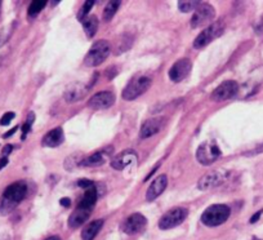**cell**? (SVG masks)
<instances>
[{"label": "cell", "mask_w": 263, "mask_h": 240, "mask_svg": "<svg viewBox=\"0 0 263 240\" xmlns=\"http://www.w3.org/2000/svg\"><path fill=\"white\" fill-rule=\"evenodd\" d=\"M27 185L25 181H17L4 190L0 198V216H7L26 198Z\"/></svg>", "instance_id": "cell-1"}, {"label": "cell", "mask_w": 263, "mask_h": 240, "mask_svg": "<svg viewBox=\"0 0 263 240\" xmlns=\"http://www.w3.org/2000/svg\"><path fill=\"white\" fill-rule=\"evenodd\" d=\"M231 214V209L226 204H213L208 207L201 214V222L205 226L216 227L224 224Z\"/></svg>", "instance_id": "cell-2"}, {"label": "cell", "mask_w": 263, "mask_h": 240, "mask_svg": "<svg viewBox=\"0 0 263 240\" xmlns=\"http://www.w3.org/2000/svg\"><path fill=\"white\" fill-rule=\"evenodd\" d=\"M111 53V44L107 40H97L88 50L84 58V64L89 67H95L106 61Z\"/></svg>", "instance_id": "cell-3"}, {"label": "cell", "mask_w": 263, "mask_h": 240, "mask_svg": "<svg viewBox=\"0 0 263 240\" xmlns=\"http://www.w3.org/2000/svg\"><path fill=\"white\" fill-rule=\"evenodd\" d=\"M153 84V79L147 75H138L135 77L126 84L123 90V98L125 101H133L142 96Z\"/></svg>", "instance_id": "cell-4"}, {"label": "cell", "mask_w": 263, "mask_h": 240, "mask_svg": "<svg viewBox=\"0 0 263 240\" xmlns=\"http://www.w3.org/2000/svg\"><path fill=\"white\" fill-rule=\"evenodd\" d=\"M223 31H224L223 22L222 21L213 22V24L209 25L208 27H205L200 34L197 35L196 39L194 40V48H196V49H201V48L206 47V45L211 44L213 40H216L217 38L221 36Z\"/></svg>", "instance_id": "cell-5"}, {"label": "cell", "mask_w": 263, "mask_h": 240, "mask_svg": "<svg viewBox=\"0 0 263 240\" xmlns=\"http://www.w3.org/2000/svg\"><path fill=\"white\" fill-rule=\"evenodd\" d=\"M221 155V150L214 141H205L197 147L196 151L197 161L203 165H211Z\"/></svg>", "instance_id": "cell-6"}, {"label": "cell", "mask_w": 263, "mask_h": 240, "mask_svg": "<svg viewBox=\"0 0 263 240\" xmlns=\"http://www.w3.org/2000/svg\"><path fill=\"white\" fill-rule=\"evenodd\" d=\"M230 172L226 169H216V171H212L209 173L204 174L199 182H197V188L200 189L201 191L211 190V189L218 188L219 185H222L223 182H226V179L229 178Z\"/></svg>", "instance_id": "cell-7"}, {"label": "cell", "mask_w": 263, "mask_h": 240, "mask_svg": "<svg viewBox=\"0 0 263 240\" xmlns=\"http://www.w3.org/2000/svg\"><path fill=\"white\" fill-rule=\"evenodd\" d=\"M187 216H189V211L186 208L176 207L161 217L160 221H159V227L161 230H171L181 225L187 218Z\"/></svg>", "instance_id": "cell-8"}, {"label": "cell", "mask_w": 263, "mask_h": 240, "mask_svg": "<svg viewBox=\"0 0 263 240\" xmlns=\"http://www.w3.org/2000/svg\"><path fill=\"white\" fill-rule=\"evenodd\" d=\"M214 17H216V9L211 4L200 2L191 19V26L201 27L205 26V25H211V22L214 21Z\"/></svg>", "instance_id": "cell-9"}, {"label": "cell", "mask_w": 263, "mask_h": 240, "mask_svg": "<svg viewBox=\"0 0 263 240\" xmlns=\"http://www.w3.org/2000/svg\"><path fill=\"white\" fill-rule=\"evenodd\" d=\"M237 93H239V84L235 80H226L212 92L211 98L216 102H222V101L231 100Z\"/></svg>", "instance_id": "cell-10"}, {"label": "cell", "mask_w": 263, "mask_h": 240, "mask_svg": "<svg viewBox=\"0 0 263 240\" xmlns=\"http://www.w3.org/2000/svg\"><path fill=\"white\" fill-rule=\"evenodd\" d=\"M147 226V218L141 213H133L124 219L121 230L128 235H136L142 232Z\"/></svg>", "instance_id": "cell-11"}, {"label": "cell", "mask_w": 263, "mask_h": 240, "mask_svg": "<svg viewBox=\"0 0 263 240\" xmlns=\"http://www.w3.org/2000/svg\"><path fill=\"white\" fill-rule=\"evenodd\" d=\"M192 64L189 58H181L169 70V79L174 83H179L186 79L187 75L191 71Z\"/></svg>", "instance_id": "cell-12"}, {"label": "cell", "mask_w": 263, "mask_h": 240, "mask_svg": "<svg viewBox=\"0 0 263 240\" xmlns=\"http://www.w3.org/2000/svg\"><path fill=\"white\" fill-rule=\"evenodd\" d=\"M115 103V95L110 90H102V92L96 93L95 96L89 98L88 101V106L95 110H103V108H108Z\"/></svg>", "instance_id": "cell-13"}, {"label": "cell", "mask_w": 263, "mask_h": 240, "mask_svg": "<svg viewBox=\"0 0 263 240\" xmlns=\"http://www.w3.org/2000/svg\"><path fill=\"white\" fill-rule=\"evenodd\" d=\"M90 87L92 85L84 84V83H74V84L69 85V88L65 92L66 102L74 103L78 101H82L88 95Z\"/></svg>", "instance_id": "cell-14"}, {"label": "cell", "mask_w": 263, "mask_h": 240, "mask_svg": "<svg viewBox=\"0 0 263 240\" xmlns=\"http://www.w3.org/2000/svg\"><path fill=\"white\" fill-rule=\"evenodd\" d=\"M136 160H137V154H136V151L130 150V149H126V150H124L123 153L116 155L111 160V167L114 169H116V171H123L128 165L136 163Z\"/></svg>", "instance_id": "cell-15"}, {"label": "cell", "mask_w": 263, "mask_h": 240, "mask_svg": "<svg viewBox=\"0 0 263 240\" xmlns=\"http://www.w3.org/2000/svg\"><path fill=\"white\" fill-rule=\"evenodd\" d=\"M168 185V177L165 174H160L159 177H156L153 181V183L150 185V188L147 189V193H146V199L148 201L155 200L158 196H160L164 193V190L166 189Z\"/></svg>", "instance_id": "cell-16"}, {"label": "cell", "mask_w": 263, "mask_h": 240, "mask_svg": "<svg viewBox=\"0 0 263 240\" xmlns=\"http://www.w3.org/2000/svg\"><path fill=\"white\" fill-rule=\"evenodd\" d=\"M163 118H151L147 119L140 130V138L141 140H146V138L151 137V136L156 135L159 131L163 127Z\"/></svg>", "instance_id": "cell-17"}, {"label": "cell", "mask_w": 263, "mask_h": 240, "mask_svg": "<svg viewBox=\"0 0 263 240\" xmlns=\"http://www.w3.org/2000/svg\"><path fill=\"white\" fill-rule=\"evenodd\" d=\"M112 154V147H107V149H103V150L97 151V153L92 154L90 156L85 158L83 160L82 167H100L102 164L106 163L110 155Z\"/></svg>", "instance_id": "cell-18"}, {"label": "cell", "mask_w": 263, "mask_h": 240, "mask_svg": "<svg viewBox=\"0 0 263 240\" xmlns=\"http://www.w3.org/2000/svg\"><path fill=\"white\" fill-rule=\"evenodd\" d=\"M63 140H65L63 130L61 127H57L43 137L42 143L45 147H57V146L62 145Z\"/></svg>", "instance_id": "cell-19"}, {"label": "cell", "mask_w": 263, "mask_h": 240, "mask_svg": "<svg viewBox=\"0 0 263 240\" xmlns=\"http://www.w3.org/2000/svg\"><path fill=\"white\" fill-rule=\"evenodd\" d=\"M90 213H92L90 209H84L78 207V208L72 212L71 216L69 217V226L71 227V229H78V227H80L83 224H85V222L89 219Z\"/></svg>", "instance_id": "cell-20"}, {"label": "cell", "mask_w": 263, "mask_h": 240, "mask_svg": "<svg viewBox=\"0 0 263 240\" xmlns=\"http://www.w3.org/2000/svg\"><path fill=\"white\" fill-rule=\"evenodd\" d=\"M103 226V219H95V221L89 222L87 226L83 229L82 231V239L83 240H95L98 232L101 231Z\"/></svg>", "instance_id": "cell-21"}, {"label": "cell", "mask_w": 263, "mask_h": 240, "mask_svg": "<svg viewBox=\"0 0 263 240\" xmlns=\"http://www.w3.org/2000/svg\"><path fill=\"white\" fill-rule=\"evenodd\" d=\"M98 199V190L96 186H92V188L87 189L83 195L82 201L79 204V208H84V209H90L92 211L93 207L96 206V201Z\"/></svg>", "instance_id": "cell-22"}, {"label": "cell", "mask_w": 263, "mask_h": 240, "mask_svg": "<svg viewBox=\"0 0 263 240\" xmlns=\"http://www.w3.org/2000/svg\"><path fill=\"white\" fill-rule=\"evenodd\" d=\"M84 159H85L84 155H83L82 153H75V154H72V155L67 156L65 160L66 171L72 172L75 168H78V167L82 165V163Z\"/></svg>", "instance_id": "cell-23"}, {"label": "cell", "mask_w": 263, "mask_h": 240, "mask_svg": "<svg viewBox=\"0 0 263 240\" xmlns=\"http://www.w3.org/2000/svg\"><path fill=\"white\" fill-rule=\"evenodd\" d=\"M83 29H84L85 34L88 35L89 38L95 36L96 31L98 29V19L96 16H88L87 19L83 20Z\"/></svg>", "instance_id": "cell-24"}, {"label": "cell", "mask_w": 263, "mask_h": 240, "mask_svg": "<svg viewBox=\"0 0 263 240\" xmlns=\"http://www.w3.org/2000/svg\"><path fill=\"white\" fill-rule=\"evenodd\" d=\"M45 6H47V2H44V0H35V2H32L29 7V11H27L30 19H35L44 9Z\"/></svg>", "instance_id": "cell-25"}, {"label": "cell", "mask_w": 263, "mask_h": 240, "mask_svg": "<svg viewBox=\"0 0 263 240\" xmlns=\"http://www.w3.org/2000/svg\"><path fill=\"white\" fill-rule=\"evenodd\" d=\"M120 2H110L103 9V21H110L120 7Z\"/></svg>", "instance_id": "cell-26"}, {"label": "cell", "mask_w": 263, "mask_h": 240, "mask_svg": "<svg viewBox=\"0 0 263 240\" xmlns=\"http://www.w3.org/2000/svg\"><path fill=\"white\" fill-rule=\"evenodd\" d=\"M14 25H16V22H12V24L7 25V26H4L3 29L0 30V47H3L9 40V38H11L12 32L14 30Z\"/></svg>", "instance_id": "cell-27"}, {"label": "cell", "mask_w": 263, "mask_h": 240, "mask_svg": "<svg viewBox=\"0 0 263 240\" xmlns=\"http://www.w3.org/2000/svg\"><path fill=\"white\" fill-rule=\"evenodd\" d=\"M199 4H200V2H178V8L181 12L187 13V12L195 11L199 7Z\"/></svg>", "instance_id": "cell-28"}, {"label": "cell", "mask_w": 263, "mask_h": 240, "mask_svg": "<svg viewBox=\"0 0 263 240\" xmlns=\"http://www.w3.org/2000/svg\"><path fill=\"white\" fill-rule=\"evenodd\" d=\"M93 4H95V2H85L84 6L82 7V9H80L79 13H78V20H79V21H83V20H85L89 16V12L90 9H92Z\"/></svg>", "instance_id": "cell-29"}, {"label": "cell", "mask_w": 263, "mask_h": 240, "mask_svg": "<svg viewBox=\"0 0 263 240\" xmlns=\"http://www.w3.org/2000/svg\"><path fill=\"white\" fill-rule=\"evenodd\" d=\"M34 120H35V114L30 113L29 116H27L26 123H25L24 127H22V140H25V138H26L27 133H29L30 130H31V125H32V123H34Z\"/></svg>", "instance_id": "cell-30"}, {"label": "cell", "mask_w": 263, "mask_h": 240, "mask_svg": "<svg viewBox=\"0 0 263 240\" xmlns=\"http://www.w3.org/2000/svg\"><path fill=\"white\" fill-rule=\"evenodd\" d=\"M14 116H16V114L12 113V111H9V113H6L3 116H2V119H0V125H8L9 123L13 120Z\"/></svg>", "instance_id": "cell-31"}, {"label": "cell", "mask_w": 263, "mask_h": 240, "mask_svg": "<svg viewBox=\"0 0 263 240\" xmlns=\"http://www.w3.org/2000/svg\"><path fill=\"white\" fill-rule=\"evenodd\" d=\"M78 185H79L80 188H83V189H85V190H87V189L95 186V183H93V181H90V179L82 178V179H79V181H78Z\"/></svg>", "instance_id": "cell-32"}, {"label": "cell", "mask_w": 263, "mask_h": 240, "mask_svg": "<svg viewBox=\"0 0 263 240\" xmlns=\"http://www.w3.org/2000/svg\"><path fill=\"white\" fill-rule=\"evenodd\" d=\"M262 213H263V209H260V211H258L257 213H254L252 216V218H250V224H255V222L258 221V219L260 218V216H262Z\"/></svg>", "instance_id": "cell-33"}, {"label": "cell", "mask_w": 263, "mask_h": 240, "mask_svg": "<svg viewBox=\"0 0 263 240\" xmlns=\"http://www.w3.org/2000/svg\"><path fill=\"white\" fill-rule=\"evenodd\" d=\"M60 204H61V206H63V207H66V208H67V207L71 206V199H70V198H62L60 200Z\"/></svg>", "instance_id": "cell-34"}, {"label": "cell", "mask_w": 263, "mask_h": 240, "mask_svg": "<svg viewBox=\"0 0 263 240\" xmlns=\"http://www.w3.org/2000/svg\"><path fill=\"white\" fill-rule=\"evenodd\" d=\"M12 150H13V146H12V145L4 146V149H3V156H8L9 154L12 153Z\"/></svg>", "instance_id": "cell-35"}, {"label": "cell", "mask_w": 263, "mask_h": 240, "mask_svg": "<svg viewBox=\"0 0 263 240\" xmlns=\"http://www.w3.org/2000/svg\"><path fill=\"white\" fill-rule=\"evenodd\" d=\"M7 164H8V158H7V156H3V158L0 159V169H3Z\"/></svg>", "instance_id": "cell-36"}, {"label": "cell", "mask_w": 263, "mask_h": 240, "mask_svg": "<svg viewBox=\"0 0 263 240\" xmlns=\"http://www.w3.org/2000/svg\"><path fill=\"white\" fill-rule=\"evenodd\" d=\"M17 130H18V127H14L13 130H12V131H9V132H7L6 135H4V137L7 138V137H9V136H12V135H13V133H16V131H17Z\"/></svg>", "instance_id": "cell-37"}, {"label": "cell", "mask_w": 263, "mask_h": 240, "mask_svg": "<svg viewBox=\"0 0 263 240\" xmlns=\"http://www.w3.org/2000/svg\"><path fill=\"white\" fill-rule=\"evenodd\" d=\"M0 240H11V239H9V235L2 234L0 235Z\"/></svg>", "instance_id": "cell-38"}, {"label": "cell", "mask_w": 263, "mask_h": 240, "mask_svg": "<svg viewBox=\"0 0 263 240\" xmlns=\"http://www.w3.org/2000/svg\"><path fill=\"white\" fill-rule=\"evenodd\" d=\"M45 240H61L60 236H50V237H47Z\"/></svg>", "instance_id": "cell-39"}, {"label": "cell", "mask_w": 263, "mask_h": 240, "mask_svg": "<svg viewBox=\"0 0 263 240\" xmlns=\"http://www.w3.org/2000/svg\"><path fill=\"white\" fill-rule=\"evenodd\" d=\"M0 9H2V3H0Z\"/></svg>", "instance_id": "cell-40"}]
</instances>
